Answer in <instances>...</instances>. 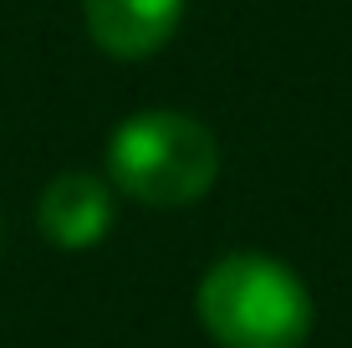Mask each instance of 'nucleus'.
Segmentation results:
<instances>
[{
    "label": "nucleus",
    "instance_id": "obj_4",
    "mask_svg": "<svg viewBox=\"0 0 352 348\" xmlns=\"http://www.w3.org/2000/svg\"><path fill=\"white\" fill-rule=\"evenodd\" d=\"M82 16L107 57L138 62L168 46V36L184 21V0H82Z\"/></svg>",
    "mask_w": 352,
    "mask_h": 348
},
{
    "label": "nucleus",
    "instance_id": "obj_1",
    "mask_svg": "<svg viewBox=\"0 0 352 348\" xmlns=\"http://www.w3.org/2000/svg\"><path fill=\"white\" fill-rule=\"evenodd\" d=\"M194 307L220 348H301L311 333L307 282L261 251L220 256L204 272Z\"/></svg>",
    "mask_w": 352,
    "mask_h": 348
},
{
    "label": "nucleus",
    "instance_id": "obj_2",
    "mask_svg": "<svg viewBox=\"0 0 352 348\" xmlns=\"http://www.w3.org/2000/svg\"><path fill=\"white\" fill-rule=\"evenodd\" d=\"M107 174H113V190H123L138 205H194L210 195L220 174V143L199 118L148 108L118 123V134L107 139Z\"/></svg>",
    "mask_w": 352,
    "mask_h": 348
},
{
    "label": "nucleus",
    "instance_id": "obj_3",
    "mask_svg": "<svg viewBox=\"0 0 352 348\" xmlns=\"http://www.w3.org/2000/svg\"><path fill=\"white\" fill-rule=\"evenodd\" d=\"M36 225L52 246L62 251H87L113 231V185L97 174H56L41 190V205H36Z\"/></svg>",
    "mask_w": 352,
    "mask_h": 348
}]
</instances>
